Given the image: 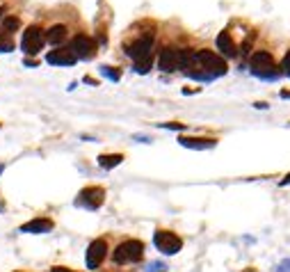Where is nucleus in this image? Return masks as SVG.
Masks as SVG:
<instances>
[{
    "label": "nucleus",
    "mask_w": 290,
    "mask_h": 272,
    "mask_svg": "<svg viewBox=\"0 0 290 272\" xmlns=\"http://www.w3.org/2000/svg\"><path fill=\"white\" fill-rule=\"evenodd\" d=\"M64 39H66V25H53L48 30V34H46V41H50L53 46L62 44Z\"/></svg>",
    "instance_id": "15"
},
{
    "label": "nucleus",
    "mask_w": 290,
    "mask_h": 272,
    "mask_svg": "<svg viewBox=\"0 0 290 272\" xmlns=\"http://www.w3.org/2000/svg\"><path fill=\"white\" fill-rule=\"evenodd\" d=\"M229 66H226V60L220 57L213 50H194L192 62L188 64L185 73L194 80H213V78L224 76Z\"/></svg>",
    "instance_id": "1"
},
{
    "label": "nucleus",
    "mask_w": 290,
    "mask_h": 272,
    "mask_svg": "<svg viewBox=\"0 0 290 272\" xmlns=\"http://www.w3.org/2000/svg\"><path fill=\"white\" fill-rule=\"evenodd\" d=\"M249 66H252L254 76L263 78V80H277L281 73V71L277 69V64H274L272 53H268V50H256V53L252 55V60H249Z\"/></svg>",
    "instance_id": "3"
},
{
    "label": "nucleus",
    "mask_w": 290,
    "mask_h": 272,
    "mask_svg": "<svg viewBox=\"0 0 290 272\" xmlns=\"http://www.w3.org/2000/svg\"><path fill=\"white\" fill-rule=\"evenodd\" d=\"M2 14H5V7H0V16H2Z\"/></svg>",
    "instance_id": "28"
},
{
    "label": "nucleus",
    "mask_w": 290,
    "mask_h": 272,
    "mask_svg": "<svg viewBox=\"0 0 290 272\" xmlns=\"http://www.w3.org/2000/svg\"><path fill=\"white\" fill-rule=\"evenodd\" d=\"M144 254V245L140 240H124L119 247H114L112 252V261L119 266H126V263H137Z\"/></svg>",
    "instance_id": "4"
},
{
    "label": "nucleus",
    "mask_w": 290,
    "mask_h": 272,
    "mask_svg": "<svg viewBox=\"0 0 290 272\" xmlns=\"http://www.w3.org/2000/svg\"><path fill=\"white\" fill-rule=\"evenodd\" d=\"M281 69H284V73H286V76H290V50H288V53H286L284 62H281Z\"/></svg>",
    "instance_id": "21"
},
{
    "label": "nucleus",
    "mask_w": 290,
    "mask_h": 272,
    "mask_svg": "<svg viewBox=\"0 0 290 272\" xmlns=\"http://www.w3.org/2000/svg\"><path fill=\"white\" fill-rule=\"evenodd\" d=\"M14 48V41H11L9 34H5V30L0 32V53H9Z\"/></svg>",
    "instance_id": "18"
},
{
    "label": "nucleus",
    "mask_w": 290,
    "mask_h": 272,
    "mask_svg": "<svg viewBox=\"0 0 290 272\" xmlns=\"http://www.w3.org/2000/svg\"><path fill=\"white\" fill-rule=\"evenodd\" d=\"M2 169H5V165H0V174H2Z\"/></svg>",
    "instance_id": "29"
},
{
    "label": "nucleus",
    "mask_w": 290,
    "mask_h": 272,
    "mask_svg": "<svg viewBox=\"0 0 290 272\" xmlns=\"http://www.w3.org/2000/svg\"><path fill=\"white\" fill-rule=\"evenodd\" d=\"M50 272H73V270H69V268H59V266H55Z\"/></svg>",
    "instance_id": "24"
},
{
    "label": "nucleus",
    "mask_w": 290,
    "mask_h": 272,
    "mask_svg": "<svg viewBox=\"0 0 290 272\" xmlns=\"http://www.w3.org/2000/svg\"><path fill=\"white\" fill-rule=\"evenodd\" d=\"M43 41H46V37L41 34V27L30 25V27H25V32H23L21 46H23V50H25L27 55H37V53H41Z\"/></svg>",
    "instance_id": "7"
},
{
    "label": "nucleus",
    "mask_w": 290,
    "mask_h": 272,
    "mask_svg": "<svg viewBox=\"0 0 290 272\" xmlns=\"http://www.w3.org/2000/svg\"><path fill=\"white\" fill-rule=\"evenodd\" d=\"M2 27H5L7 34H9V32H16L18 27H21V21H18L16 16H7L5 21H2Z\"/></svg>",
    "instance_id": "17"
},
{
    "label": "nucleus",
    "mask_w": 290,
    "mask_h": 272,
    "mask_svg": "<svg viewBox=\"0 0 290 272\" xmlns=\"http://www.w3.org/2000/svg\"><path fill=\"white\" fill-rule=\"evenodd\" d=\"M151 50H153V32L142 34L140 39H135L133 44L128 46L126 53L133 57L137 73H146V71L151 69V64H153V55H151Z\"/></svg>",
    "instance_id": "2"
},
{
    "label": "nucleus",
    "mask_w": 290,
    "mask_h": 272,
    "mask_svg": "<svg viewBox=\"0 0 290 272\" xmlns=\"http://www.w3.org/2000/svg\"><path fill=\"white\" fill-rule=\"evenodd\" d=\"M153 245H156L162 254L174 256V254L181 252L183 240L178 238L176 234H172V231H156V236H153Z\"/></svg>",
    "instance_id": "6"
},
{
    "label": "nucleus",
    "mask_w": 290,
    "mask_h": 272,
    "mask_svg": "<svg viewBox=\"0 0 290 272\" xmlns=\"http://www.w3.org/2000/svg\"><path fill=\"white\" fill-rule=\"evenodd\" d=\"M103 202H105V190H103V188H96V185H89V188L80 190L78 197H75V206L87 208V211L101 208Z\"/></svg>",
    "instance_id": "5"
},
{
    "label": "nucleus",
    "mask_w": 290,
    "mask_h": 272,
    "mask_svg": "<svg viewBox=\"0 0 290 272\" xmlns=\"http://www.w3.org/2000/svg\"><path fill=\"white\" fill-rule=\"evenodd\" d=\"M103 76H108L110 80H119V78H121V71L119 69H112V66H103Z\"/></svg>",
    "instance_id": "19"
},
{
    "label": "nucleus",
    "mask_w": 290,
    "mask_h": 272,
    "mask_svg": "<svg viewBox=\"0 0 290 272\" xmlns=\"http://www.w3.org/2000/svg\"><path fill=\"white\" fill-rule=\"evenodd\" d=\"M71 50H73V55L78 60H89L91 55H94V50H96V41L91 37H87V34H75Z\"/></svg>",
    "instance_id": "9"
},
{
    "label": "nucleus",
    "mask_w": 290,
    "mask_h": 272,
    "mask_svg": "<svg viewBox=\"0 0 290 272\" xmlns=\"http://www.w3.org/2000/svg\"><path fill=\"white\" fill-rule=\"evenodd\" d=\"M281 98H290V92H286V89H284V92H281Z\"/></svg>",
    "instance_id": "26"
},
{
    "label": "nucleus",
    "mask_w": 290,
    "mask_h": 272,
    "mask_svg": "<svg viewBox=\"0 0 290 272\" xmlns=\"http://www.w3.org/2000/svg\"><path fill=\"white\" fill-rule=\"evenodd\" d=\"M178 142H181V147L185 149H213L217 144V140H213V137H178Z\"/></svg>",
    "instance_id": "13"
},
{
    "label": "nucleus",
    "mask_w": 290,
    "mask_h": 272,
    "mask_svg": "<svg viewBox=\"0 0 290 272\" xmlns=\"http://www.w3.org/2000/svg\"><path fill=\"white\" fill-rule=\"evenodd\" d=\"M279 272H290V261H288V259L279 263Z\"/></svg>",
    "instance_id": "23"
},
{
    "label": "nucleus",
    "mask_w": 290,
    "mask_h": 272,
    "mask_svg": "<svg viewBox=\"0 0 290 272\" xmlns=\"http://www.w3.org/2000/svg\"><path fill=\"white\" fill-rule=\"evenodd\" d=\"M46 60H48V64H55V66H71L78 62V57L73 55V50L71 48H62L59 46L57 50H50L48 55H46Z\"/></svg>",
    "instance_id": "11"
},
{
    "label": "nucleus",
    "mask_w": 290,
    "mask_h": 272,
    "mask_svg": "<svg viewBox=\"0 0 290 272\" xmlns=\"http://www.w3.org/2000/svg\"><path fill=\"white\" fill-rule=\"evenodd\" d=\"M288 183H290V174H288V176H286V179H284V181H281V185H288Z\"/></svg>",
    "instance_id": "25"
},
{
    "label": "nucleus",
    "mask_w": 290,
    "mask_h": 272,
    "mask_svg": "<svg viewBox=\"0 0 290 272\" xmlns=\"http://www.w3.org/2000/svg\"><path fill=\"white\" fill-rule=\"evenodd\" d=\"M50 229H53V220L37 218V220H30L27 224H23L21 234H48Z\"/></svg>",
    "instance_id": "12"
},
{
    "label": "nucleus",
    "mask_w": 290,
    "mask_h": 272,
    "mask_svg": "<svg viewBox=\"0 0 290 272\" xmlns=\"http://www.w3.org/2000/svg\"><path fill=\"white\" fill-rule=\"evenodd\" d=\"M2 211H5V204H2V202H0V213H2Z\"/></svg>",
    "instance_id": "27"
},
{
    "label": "nucleus",
    "mask_w": 290,
    "mask_h": 272,
    "mask_svg": "<svg viewBox=\"0 0 290 272\" xmlns=\"http://www.w3.org/2000/svg\"><path fill=\"white\" fill-rule=\"evenodd\" d=\"M160 128H169V131H185V124H160Z\"/></svg>",
    "instance_id": "22"
},
{
    "label": "nucleus",
    "mask_w": 290,
    "mask_h": 272,
    "mask_svg": "<svg viewBox=\"0 0 290 272\" xmlns=\"http://www.w3.org/2000/svg\"><path fill=\"white\" fill-rule=\"evenodd\" d=\"M217 48H220L224 55H229V57H233V55L238 53V48H236V44H233L231 32H229V30L220 32V37H217Z\"/></svg>",
    "instance_id": "14"
},
{
    "label": "nucleus",
    "mask_w": 290,
    "mask_h": 272,
    "mask_svg": "<svg viewBox=\"0 0 290 272\" xmlns=\"http://www.w3.org/2000/svg\"><path fill=\"white\" fill-rule=\"evenodd\" d=\"M105 254H108V243H105L103 238L94 240V243H91V245L87 247V256H85L87 268H89V270H96V268L103 263Z\"/></svg>",
    "instance_id": "8"
},
{
    "label": "nucleus",
    "mask_w": 290,
    "mask_h": 272,
    "mask_svg": "<svg viewBox=\"0 0 290 272\" xmlns=\"http://www.w3.org/2000/svg\"><path fill=\"white\" fill-rule=\"evenodd\" d=\"M146 272H167V268H165V263H160V261H153V263H149V268H146Z\"/></svg>",
    "instance_id": "20"
},
{
    "label": "nucleus",
    "mask_w": 290,
    "mask_h": 272,
    "mask_svg": "<svg viewBox=\"0 0 290 272\" xmlns=\"http://www.w3.org/2000/svg\"><path fill=\"white\" fill-rule=\"evenodd\" d=\"M121 160H124L121 153H103L101 158H98V165H101L103 169H112V167H117Z\"/></svg>",
    "instance_id": "16"
},
{
    "label": "nucleus",
    "mask_w": 290,
    "mask_h": 272,
    "mask_svg": "<svg viewBox=\"0 0 290 272\" xmlns=\"http://www.w3.org/2000/svg\"><path fill=\"white\" fill-rule=\"evenodd\" d=\"M158 66L165 73H172V71L181 69V50L176 48H162L160 57H158Z\"/></svg>",
    "instance_id": "10"
}]
</instances>
